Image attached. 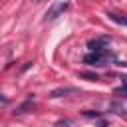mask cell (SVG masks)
<instances>
[{"label": "cell", "mask_w": 127, "mask_h": 127, "mask_svg": "<svg viewBox=\"0 0 127 127\" xmlns=\"http://www.w3.org/2000/svg\"><path fill=\"white\" fill-rule=\"evenodd\" d=\"M107 38H99V40H93V42H89V50L91 52H99V50H105V46H107Z\"/></svg>", "instance_id": "cell-3"}, {"label": "cell", "mask_w": 127, "mask_h": 127, "mask_svg": "<svg viewBox=\"0 0 127 127\" xmlns=\"http://www.w3.org/2000/svg\"><path fill=\"white\" fill-rule=\"evenodd\" d=\"M73 89L71 87H65V89H56V91H52V97H60V95H64V93H71Z\"/></svg>", "instance_id": "cell-4"}, {"label": "cell", "mask_w": 127, "mask_h": 127, "mask_svg": "<svg viewBox=\"0 0 127 127\" xmlns=\"http://www.w3.org/2000/svg\"><path fill=\"white\" fill-rule=\"evenodd\" d=\"M81 77H87V79H99L97 73H81Z\"/></svg>", "instance_id": "cell-6"}, {"label": "cell", "mask_w": 127, "mask_h": 127, "mask_svg": "<svg viewBox=\"0 0 127 127\" xmlns=\"http://www.w3.org/2000/svg\"><path fill=\"white\" fill-rule=\"evenodd\" d=\"M34 2H42V0H34Z\"/></svg>", "instance_id": "cell-7"}, {"label": "cell", "mask_w": 127, "mask_h": 127, "mask_svg": "<svg viewBox=\"0 0 127 127\" xmlns=\"http://www.w3.org/2000/svg\"><path fill=\"white\" fill-rule=\"evenodd\" d=\"M56 127H71V121H67V119H65V121H58Z\"/></svg>", "instance_id": "cell-5"}, {"label": "cell", "mask_w": 127, "mask_h": 127, "mask_svg": "<svg viewBox=\"0 0 127 127\" xmlns=\"http://www.w3.org/2000/svg\"><path fill=\"white\" fill-rule=\"evenodd\" d=\"M67 6H69V2L67 0H64V2H56L50 10H48V14H46V20H56V18H60L65 10H67Z\"/></svg>", "instance_id": "cell-2"}, {"label": "cell", "mask_w": 127, "mask_h": 127, "mask_svg": "<svg viewBox=\"0 0 127 127\" xmlns=\"http://www.w3.org/2000/svg\"><path fill=\"white\" fill-rule=\"evenodd\" d=\"M109 60H113V54L105 48V50H99V52H93V54H87L85 56V64L89 65H105Z\"/></svg>", "instance_id": "cell-1"}]
</instances>
